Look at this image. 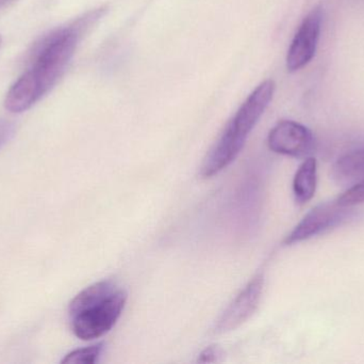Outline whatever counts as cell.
Instances as JSON below:
<instances>
[{
	"label": "cell",
	"mask_w": 364,
	"mask_h": 364,
	"mask_svg": "<svg viewBox=\"0 0 364 364\" xmlns=\"http://www.w3.org/2000/svg\"><path fill=\"white\" fill-rule=\"evenodd\" d=\"M106 12V6L90 11L36 42L30 53L29 68L6 92L4 102L6 110L12 113L29 110L49 93L68 70L81 36Z\"/></svg>",
	"instance_id": "obj_1"
},
{
	"label": "cell",
	"mask_w": 364,
	"mask_h": 364,
	"mask_svg": "<svg viewBox=\"0 0 364 364\" xmlns=\"http://www.w3.org/2000/svg\"><path fill=\"white\" fill-rule=\"evenodd\" d=\"M275 90V81L267 79L248 95L203 160L201 177H211L218 175L237 158L248 135L271 104Z\"/></svg>",
	"instance_id": "obj_2"
},
{
	"label": "cell",
	"mask_w": 364,
	"mask_h": 364,
	"mask_svg": "<svg viewBox=\"0 0 364 364\" xmlns=\"http://www.w3.org/2000/svg\"><path fill=\"white\" fill-rule=\"evenodd\" d=\"M126 301L127 293L119 288L108 298L70 316L75 336L83 341H90L106 335L121 318Z\"/></svg>",
	"instance_id": "obj_3"
},
{
	"label": "cell",
	"mask_w": 364,
	"mask_h": 364,
	"mask_svg": "<svg viewBox=\"0 0 364 364\" xmlns=\"http://www.w3.org/2000/svg\"><path fill=\"white\" fill-rule=\"evenodd\" d=\"M353 207H344L337 201L318 205L295 227L284 239V244L293 245L301 243L342 226L354 217L355 209Z\"/></svg>",
	"instance_id": "obj_4"
},
{
	"label": "cell",
	"mask_w": 364,
	"mask_h": 364,
	"mask_svg": "<svg viewBox=\"0 0 364 364\" xmlns=\"http://www.w3.org/2000/svg\"><path fill=\"white\" fill-rule=\"evenodd\" d=\"M323 13L321 6L312 9L297 29L287 55L289 72L305 68L316 56L322 31Z\"/></svg>",
	"instance_id": "obj_5"
},
{
	"label": "cell",
	"mask_w": 364,
	"mask_h": 364,
	"mask_svg": "<svg viewBox=\"0 0 364 364\" xmlns=\"http://www.w3.org/2000/svg\"><path fill=\"white\" fill-rule=\"evenodd\" d=\"M267 145L275 153L304 157L314 149V134L299 122L282 120L272 128L267 137Z\"/></svg>",
	"instance_id": "obj_6"
},
{
	"label": "cell",
	"mask_w": 364,
	"mask_h": 364,
	"mask_svg": "<svg viewBox=\"0 0 364 364\" xmlns=\"http://www.w3.org/2000/svg\"><path fill=\"white\" fill-rule=\"evenodd\" d=\"M264 277L258 274L248 282L247 286L233 299L232 303L223 312L216 323L214 333H224L235 331L254 314L260 303Z\"/></svg>",
	"instance_id": "obj_7"
},
{
	"label": "cell",
	"mask_w": 364,
	"mask_h": 364,
	"mask_svg": "<svg viewBox=\"0 0 364 364\" xmlns=\"http://www.w3.org/2000/svg\"><path fill=\"white\" fill-rule=\"evenodd\" d=\"M333 182L350 188L364 181V147L342 156L331 168Z\"/></svg>",
	"instance_id": "obj_8"
},
{
	"label": "cell",
	"mask_w": 364,
	"mask_h": 364,
	"mask_svg": "<svg viewBox=\"0 0 364 364\" xmlns=\"http://www.w3.org/2000/svg\"><path fill=\"white\" fill-rule=\"evenodd\" d=\"M318 184V162L314 158H307L295 173L293 180V194L299 204L309 202L316 194Z\"/></svg>",
	"instance_id": "obj_9"
},
{
	"label": "cell",
	"mask_w": 364,
	"mask_h": 364,
	"mask_svg": "<svg viewBox=\"0 0 364 364\" xmlns=\"http://www.w3.org/2000/svg\"><path fill=\"white\" fill-rule=\"evenodd\" d=\"M119 290L117 284L111 280H104V281L94 284L93 286L83 290L79 293L70 305V316H73L78 312L82 311L85 308L104 301L109 296Z\"/></svg>",
	"instance_id": "obj_10"
},
{
	"label": "cell",
	"mask_w": 364,
	"mask_h": 364,
	"mask_svg": "<svg viewBox=\"0 0 364 364\" xmlns=\"http://www.w3.org/2000/svg\"><path fill=\"white\" fill-rule=\"evenodd\" d=\"M104 343L95 344L85 348L73 350L66 355L65 358L61 361L63 364H94L97 363L98 358L104 350Z\"/></svg>",
	"instance_id": "obj_11"
},
{
	"label": "cell",
	"mask_w": 364,
	"mask_h": 364,
	"mask_svg": "<svg viewBox=\"0 0 364 364\" xmlns=\"http://www.w3.org/2000/svg\"><path fill=\"white\" fill-rule=\"evenodd\" d=\"M337 202L344 207H356L364 203V181L353 187L348 188Z\"/></svg>",
	"instance_id": "obj_12"
},
{
	"label": "cell",
	"mask_w": 364,
	"mask_h": 364,
	"mask_svg": "<svg viewBox=\"0 0 364 364\" xmlns=\"http://www.w3.org/2000/svg\"><path fill=\"white\" fill-rule=\"evenodd\" d=\"M220 357H222V350H220L218 346H209V348H205V350L199 355L197 363H218V361L220 360Z\"/></svg>",
	"instance_id": "obj_13"
},
{
	"label": "cell",
	"mask_w": 364,
	"mask_h": 364,
	"mask_svg": "<svg viewBox=\"0 0 364 364\" xmlns=\"http://www.w3.org/2000/svg\"><path fill=\"white\" fill-rule=\"evenodd\" d=\"M14 132V123L6 120H0V149L12 138Z\"/></svg>",
	"instance_id": "obj_14"
},
{
	"label": "cell",
	"mask_w": 364,
	"mask_h": 364,
	"mask_svg": "<svg viewBox=\"0 0 364 364\" xmlns=\"http://www.w3.org/2000/svg\"><path fill=\"white\" fill-rule=\"evenodd\" d=\"M16 1V0H0V10L6 8V6H10L13 2Z\"/></svg>",
	"instance_id": "obj_15"
},
{
	"label": "cell",
	"mask_w": 364,
	"mask_h": 364,
	"mask_svg": "<svg viewBox=\"0 0 364 364\" xmlns=\"http://www.w3.org/2000/svg\"><path fill=\"white\" fill-rule=\"evenodd\" d=\"M1 44H2V38H1V36H0V46H1Z\"/></svg>",
	"instance_id": "obj_16"
}]
</instances>
